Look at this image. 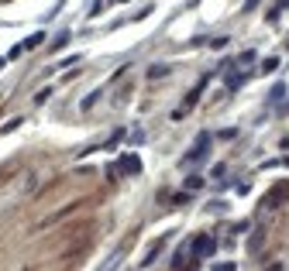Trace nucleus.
I'll return each mask as SVG.
<instances>
[{"label":"nucleus","mask_w":289,"mask_h":271,"mask_svg":"<svg viewBox=\"0 0 289 271\" xmlns=\"http://www.w3.org/2000/svg\"><path fill=\"white\" fill-rule=\"evenodd\" d=\"M121 165H124V172H138V168H142V161H138V158H124Z\"/></svg>","instance_id":"7ed1b4c3"},{"label":"nucleus","mask_w":289,"mask_h":271,"mask_svg":"<svg viewBox=\"0 0 289 271\" xmlns=\"http://www.w3.org/2000/svg\"><path fill=\"white\" fill-rule=\"evenodd\" d=\"M214 251H217L214 237H196V254H200V258H207V254H214Z\"/></svg>","instance_id":"f257e3e1"},{"label":"nucleus","mask_w":289,"mask_h":271,"mask_svg":"<svg viewBox=\"0 0 289 271\" xmlns=\"http://www.w3.org/2000/svg\"><path fill=\"white\" fill-rule=\"evenodd\" d=\"M217 271H234V265H220V268H217Z\"/></svg>","instance_id":"20e7f679"},{"label":"nucleus","mask_w":289,"mask_h":271,"mask_svg":"<svg viewBox=\"0 0 289 271\" xmlns=\"http://www.w3.org/2000/svg\"><path fill=\"white\" fill-rule=\"evenodd\" d=\"M207 144H210V134H203V137H200V144H196V148H193V151L186 155V161H196V158H200V155L207 151Z\"/></svg>","instance_id":"f03ea898"}]
</instances>
